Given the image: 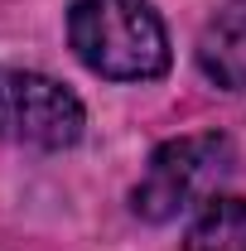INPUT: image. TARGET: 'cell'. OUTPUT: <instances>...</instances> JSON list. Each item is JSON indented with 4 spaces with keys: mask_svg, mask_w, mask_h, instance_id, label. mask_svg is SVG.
I'll return each instance as SVG.
<instances>
[{
    "mask_svg": "<svg viewBox=\"0 0 246 251\" xmlns=\"http://www.w3.org/2000/svg\"><path fill=\"white\" fill-rule=\"evenodd\" d=\"M184 251H246V198H208Z\"/></svg>",
    "mask_w": 246,
    "mask_h": 251,
    "instance_id": "obj_5",
    "label": "cell"
},
{
    "mask_svg": "<svg viewBox=\"0 0 246 251\" xmlns=\"http://www.w3.org/2000/svg\"><path fill=\"white\" fill-rule=\"evenodd\" d=\"M198 68L227 92H246V0H227L198 39Z\"/></svg>",
    "mask_w": 246,
    "mask_h": 251,
    "instance_id": "obj_4",
    "label": "cell"
},
{
    "mask_svg": "<svg viewBox=\"0 0 246 251\" xmlns=\"http://www.w3.org/2000/svg\"><path fill=\"white\" fill-rule=\"evenodd\" d=\"M73 53L111 82H150L169 68V34L150 0H73Z\"/></svg>",
    "mask_w": 246,
    "mask_h": 251,
    "instance_id": "obj_1",
    "label": "cell"
},
{
    "mask_svg": "<svg viewBox=\"0 0 246 251\" xmlns=\"http://www.w3.org/2000/svg\"><path fill=\"white\" fill-rule=\"evenodd\" d=\"M82 101L63 82L25 68H0V140L34 150H68L82 140Z\"/></svg>",
    "mask_w": 246,
    "mask_h": 251,
    "instance_id": "obj_3",
    "label": "cell"
},
{
    "mask_svg": "<svg viewBox=\"0 0 246 251\" xmlns=\"http://www.w3.org/2000/svg\"><path fill=\"white\" fill-rule=\"evenodd\" d=\"M227 169H232L227 135H213V130L208 135H179L150 155L145 179L130 193V208L145 222H169L188 213L193 203H208L213 188L227 179Z\"/></svg>",
    "mask_w": 246,
    "mask_h": 251,
    "instance_id": "obj_2",
    "label": "cell"
}]
</instances>
